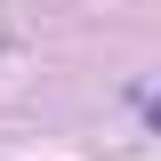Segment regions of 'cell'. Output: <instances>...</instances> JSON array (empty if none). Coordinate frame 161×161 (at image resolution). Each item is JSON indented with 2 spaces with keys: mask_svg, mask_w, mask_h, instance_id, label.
I'll list each match as a JSON object with an SVG mask.
<instances>
[{
  "mask_svg": "<svg viewBox=\"0 0 161 161\" xmlns=\"http://www.w3.org/2000/svg\"><path fill=\"white\" fill-rule=\"evenodd\" d=\"M153 121H161V105H153Z\"/></svg>",
  "mask_w": 161,
  "mask_h": 161,
  "instance_id": "1",
  "label": "cell"
}]
</instances>
